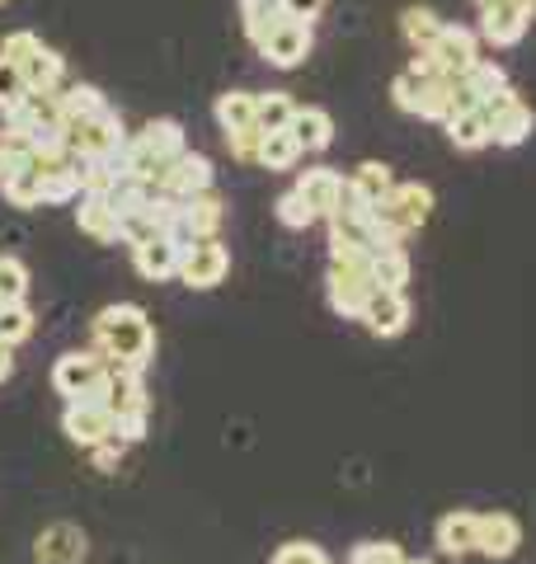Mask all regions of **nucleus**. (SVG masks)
<instances>
[{"label": "nucleus", "instance_id": "nucleus-43", "mask_svg": "<svg viewBox=\"0 0 536 564\" xmlns=\"http://www.w3.org/2000/svg\"><path fill=\"white\" fill-rule=\"evenodd\" d=\"M274 14H282V0H240V20H274Z\"/></svg>", "mask_w": 536, "mask_h": 564}, {"label": "nucleus", "instance_id": "nucleus-29", "mask_svg": "<svg viewBox=\"0 0 536 564\" xmlns=\"http://www.w3.org/2000/svg\"><path fill=\"white\" fill-rule=\"evenodd\" d=\"M62 95V118L66 122H85V118H99L104 109H109V99H104L95 85H66Z\"/></svg>", "mask_w": 536, "mask_h": 564}, {"label": "nucleus", "instance_id": "nucleus-4", "mask_svg": "<svg viewBox=\"0 0 536 564\" xmlns=\"http://www.w3.org/2000/svg\"><path fill=\"white\" fill-rule=\"evenodd\" d=\"M104 377H109V362L104 352H62L57 367H52V391L66 400H99L104 404Z\"/></svg>", "mask_w": 536, "mask_h": 564}, {"label": "nucleus", "instance_id": "nucleus-40", "mask_svg": "<svg viewBox=\"0 0 536 564\" xmlns=\"http://www.w3.org/2000/svg\"><path fill=\"white\" fill-rule=\"evenodd\" d=\"M274 564H334L315 541H282L274 551Z\"/></svg>", "mask_w": 536, "mask_h": 564}, {"label": "nucleus", "instance_id": "nucleus-28", "mask_svg": "<svg viewBox=\"0 0 536 564\" xmlns=\"http://www.w3.org/2000/svg\"><path fill=\"white\" fill-rule=\"evenodd\" d=\"M349 188H353L363 203H382L386 193L396 188V174H390V165H382V161H367V165H357V170H353Z\"/></svg>", "mask_w": 536, "mask_h": 564}, {"label": "nucleus", "instance_id": "nucleus-25", "mask_svg": "<svg viewBox=\"0 0 536 564\" xmlns=\"http://www.w3.org/2000/svg\"><path fill=\"white\" fill-rule=\"evenodd\" d=\"M292 137L301 141V151H325L334 141V118L325 109H297L292 113Z\"/></svg>", "mask_w": 536, "mask_h": 564}, {"label": "nucleus", "instance_id": "nucleus-22", "mask_svg": "<svg viewBox=\"0 0 536 564\" xmlns=\"http://www.w3.org/2000/svg\"><path fill=\"white\" fill-rule=\"evenodd\" d=\"M104 404L114 410V419L151 410L147 391H141V372H132V367H109V377H104Z\"/></svg>", "mask_w": 536, "mask_h": 564}, {"label": "nucleus", "instance_id": "nucleus-18", "mask_svg": "<svg viewBox=\"0 0 536 564\" xmlns=\"http://www.w3.org/2000/svg\"><path fill=\"white\" fill-rule=\"evenodd\" d=\"M344 188H349V180L339 170H330V165L301 170V180H297V193L315 207V217H334V207L344 203Z\"/></svg>", "mask_w": 536, "mask_h": 564}, {"label": "nucleus", "instance_id": "nucleus-1", "mask_svg": "<svg viewBox=\"0 0 536 564\" xmlns=\"http://www.w3.org/2000/svg\"><path fill=\"white\" fill-rule=\"evenodd\" d=\"M95 348L104 352L109 367H132V372H147L151 352H156V329L147 321V311L132 302L104 306L95 315Z\"/></svg>", "mask_w": 536, "mask_h": 564}, {"label": "nucleus", "instance_id": "nucleus-45", "mask_svg": "<svg viewBox=\"0 0 536 564\" xmlns=\"http://www.w3.org/2000/svg\"><path fill=\"white\" fill-rule=\"evenodd\" d=\"M10 372H14V344L0 339V381H6Z\"/></svg>", "mask_w": 536, "mask_h": 564}, {"label": "nucleus", "instance_id": "nucleus-33", "mask_svg": "<svg viewBox=\"0 0 536 564\" xmlns=\"http://www.w3.org/2000/svg\"><path fill=\"white\" fill-rule=\"evenodd\" d=\"M461 85H467V90H471L480 104H485L490 95H499V90H504V85H508V76H504V66H499V62H485V57H480V62L467 70V76H461Z\"/></svg>", "mask_w": 536, "mask_h": 564}, {"label": "nucleus", "instance_id": "nucleus-38", "mask_svg": "<svg viewBox=\"0 0 536 564\" xmlns=\"http://www.w3.org/2000/svg\"><path fill=\"white\" fill-rule=\"evenodd\" d=\"M405 551L396 541H357L349 551V564H400Z\"/></svg>", "mask_w": 536, "mask_h": 564}, {"label": "nucleus", "instance_id": "nucleus-48", "mask_svg": "<svg viewBox=\"0 0 536 564\" xmlns=\"http://www.w3.org/2000/svg\"><path fill=\"white\" fill-rule=\"evenodd\" d=\"M0 6H6V0H0Z\"/></svg>", "mask_w": 536, "mask_h": 564}, {"label": "nucleus", "instance_id": "nucleus-27", "mask_svg": "<svg viewBox=\"0 0 536 564\" xmlns=\"http://www.w3.org/2000/svg\"><path fill=\"white\" fill-rule=\"evenodd\" d=\"M297 161H301V141L292 137V128L259 137V165L264 170H292Z\"/></svg>", "mask_w": 536, "mask_h": 564}, {"label": "nucleus", "instance_id": "nucleus-2", "mask_svg": "<svg viewBox=\"0 0 536 564\" xmlns=\"http://www.w3.org/2000/svg\"><path fill=\"white\" fill-rule=\"evenodd\" d=\"M184 151H189L184 147V128H179L174 118H156L137 137H128V147H122V155H118V170L141 174V180L165 188V174Z\"/></svg>", "mask_w": 536, "mask_h": 564}, {"label": "nucleus", "instance_id": "nucleus-20", "mask_svg": "<svg viewBox=\"0 0 536 564\" xmlns=\"http://www.w3.org/2000/svg\"><path fill=\"white\" fill-rule=\"evenodd\" d=\"M212 180H217V170H212L207 155L184 151V155H179V161L170 165V174H165V193H170V198H193V193H207Z\"/></svg>", "mask_w": 536, "mask_h": 564}, {"label": "nucleus", "instance_id": "nucleus-47", "mask_svg": "<svg viewBox=\"0 0 536 564\" xmlns=\"http://www.w3.org/2000/svg\"><path fill=\"white\" fill-rule=\"evenodd\" d=\"M475 6H494V0H475Z\"/></svg>", "mask_w": 536, "mask_h": 564}, {"label": "nucleus", "instance_id": "nucleus-34", "mask_svg": "<svg viewBox=\"0 0 536 564\" xmlns=\"http://www.w3.org/2000/svg\"><path fill=\"white\" fill-rule=\"evenodd\" d=\"M29 296V269L14 254H0V306L24 302Z\"/></svg>", "mask_w": 536, "mask_h": 564}, {"label": "nucleus", "instance_id": "nucleus-17", "mask_svg": "<svg viewBox=\"0 0 536 564\" xmlns=\"http://www.w3.org/2000/svg\"><path fill=\"white\" fill-rule=\"evenodd\" d=\"M76 226L89 240H99V245H118L122 240V217H118V207L104 198V193H81Z\"/></svg>", "mask_w": 536, "mask_h": 564}, {"label": "nucleus", "instance_id": "nucleus-46", "mask_svg": "<svg viewBox=\"0 0 536 564\" xmlns=\"http://www.w3.org/2000/svg\"><path fill=\"white\" fill-rule=\"evenodd\" d=\"M400 564H428V560H400Z\"/></svg>", "mask_w": 536, "mask_h": 564}, {"label": "nucleus", "instance_id": "nucleus-35", "mask_svg": "<svg viewBox=\"0 0 536 564\" xmlns=\"http://www.w3.org/2000/svg\"><path fill=\"white\" fill-rule=\"evenodd\" d=\"M274 212H278V221L288 226V231H307L311 221H320V217H315V207H311L307 198H301L297 188H292V193H282V198L274 203Z\"/></svg>", "mask_w": 536, "mask_h": 564}, {"label": "nucleus", "instance_id": "nucleus-39", "mask_svg": "<svg viewBox=\"0 0 536 564\" xmlns=\"http://www.w3.org/2000/svg\"><path fill=\"white\" fill-rule=\"evenodd\" d=\"M29 95V85H24V70L14 66L10 57H0V113H10L14 104H20Z\"/></svg>", "mask_w": 536, "mask_h": 564}, {"label": "nucleus", "instance_id": "nucleus-26", "mask_svg": "<svg viewBox=\"0 0 536 564\" xmlns=\"http://www.w3.org/2000/svg\"><path fill=\"white\" fill-rule=\"evenodd\" d=\"M20 70H24V85H29V90H62V76H66L62 57H57V52H52L47 43L33 52V57H29Z\"/></svg>", "mask_w": 536, "mask_h": 564}, {"label": "nucleus", "instance_id": "nucleus-19", "mask_svg": "<svg viewBox=\"0 0 536 564\" xmlns=\"http://www.w3.org/2000/svg\"><path fill=\"white\" fill-rule=\"evenodd\" d=\"M523 545V522L513 513H480V555L485 560H513Z\"/></svg>", "mask_w": 536, "mask_h": 564}, {"label": "nucleus", "instance_id": "nucleus-13", "mask_svg": "<svg viewBox=\"0 0 536 564\" xmlns=\"http://www.w3.org/2000/svg\"><path fill=\"white\" fill-rule=\"evenodd\" d=\"M0 193H6L10 207H43V174L33 165V155L20 161H0Z\"/></svg>", "mask_w": 536, "mask_h": 564}, {"label": "nucleus", "instance_id": "nucleus-14", "mask_svg": "<svg viewBox=\"0 0 536 564\" xmlns=\"http://www.w3.org/2000/svg\"><path fill=\"white\" fill-rule=\"evenodd\" d=\"M179 259H184V245L170 240L165 231L151 236V240H141V245H132V263H137V273L147 278V282L179 278Z\"/></svg>", "mask_w": 536, "mask_h": 564}, {"label": "nucleus", "instance_id": "nucleus-9", "mask_svg": "<svg viewBox=\"0 0 536 564\" xmlns=\"http://www.w3.org/2000/svg\"><path fill=\"white\" fill-rule=\"evenodd\" d=\"M226 273H231V250L217 236L193 240L184 250V259H179V282L193 292H212L217 282H226Z\"/></svg>", "mask_w": 536, "mask_h": 564}, {"label": "nucleus", "instance_id": "nucleus-30", "mask_svg": "<svg viewBox=\"0 0 536 564\" xmlns=\"http://www.w3.org/2000/svg\"><path fill=\"white\" fill-rule=\"evenodd\" d=\"M372 282H377V288H390V292H405V282H409V254H405V245L377 250V259H372Z\"/></svg>", "mask_w": 536, "mask_h": 564}, {"label": "nucleus", "instance_id": "nucleus-37", "mask_svg": "<svg viewBox=\"0 0 536 564\" xmlns=\"http://www.w3.org/2000/svg\"><path fill=\"white\" fill-rule=\"evenodd\" d=\"M33 334V311L24 302H10V306H0V339L6 344H20Z\"/></svg>", "mask_w": 536, "mask_h": 564}, {"label": "nucleus", "instance_id": "nucleus-12", "mask_svg": "<svg viewBox=\"0 0 536 564\" xmlns=\"http://www.w3.org/2000/svg\"><path fill=\"white\" fill-rule=\"evenodd\" d=\"M428 52H433V62L442 66L447 80H461L480 62V33L467 24H442L438 39L428 43Z\"/></svg>", "mask_w": 536, "mask_h": 564}, {"label": "nucleus", "instance_id": "nucleus-5", "mask_svg": "<svg viewBox=\"0 0 536 564\" xmlns=\"http://www.w3.org/2000/svg\"><path fill=\"white\" fill-rule=\"evenodd\" d=\"M122 147H128V132H122V118L114 109H104L99 118H85V122H66V151L71 155L118 161Z\"/></svg>", "mask_w": 536, "mask_h": 564}, {"label": "nucleus", "instance_id": "nucleus-11", "mask_svg": "<svg viewBox=\"0 0 536 564\" xmlns=\"http://www.w3.org/2000/svg\"><path fill=\"white\" fill-rule=\"evenodd\" d=\"M62 433L76 447H99V443H109V437L118 433V419H114L109 404H99V400H66Z\"/></svg>", "mask_w": 536, "mask_h": 564}, {"label": "nucleus", "instance_id": "nucleus-23", "mask_svg": "<svg viewBox=\"0 0 536 564\" xmlns=\"http://www.w3.org/2000/svg\"><path fill=\"white\" fill-rule=\"evenodd\" d=\"M447 137H452L457 151H485L490 147V118H485V109L447 113Z\"/></svg>", "mask_w": 536, "mask_h": 564}, {"label": "nucleus", "instance_id": "nucleus-42", "mask_svg": "<svg viewBox=\"0 0 536 564\" xmlns=\"http://www.w3.org/2000/svg\"><path fill=\"white\" fill-rule=\"evenodd\" d=\"M122 447H128V437H109V443H99V447H89V452H95V466L99 470H114L118 462H122Z\"/></svg>", "mask_w": 536, "mask_h": 564}, {"label": "nucleus", "instance_id": "nucleus-10", "mask_svg": "<svg viewBox=\"0 0 536 564\" xmlns=\"http://www.w3.org/2000/svg\"><path fill=\"white\" fill-rule=\"evenodd\" d=\"M372 292H377L372 269H363V263H330V306H334V315L363 321Z\"/></svg>", "mask_w": 536, "mask_h": 564}, {"label": "nucleus", "instance_id": "nucleus-6", "mask_svg": "<svg viewBox=\"0 0 536 564\" xmlns=\"http://www.w3.org/2000/svg\"><path fill=\"white\" fill-rule=\"evenodd\" d=\"M480 109H485V118H490V141L494 147H523V141L536 132V113L517 99V90H508V85L499 95H490Z\"/></svg>", "mask_w": 536, "mask_h": 564}, {"label": "nucleus", "instance_id": "nucleus-15", "mask_svg": "<svg viewBox=\"0 0 536 564\" xmlns=\"http://www.w3.org/2000/svg\"><path fill=\"white\" fill-rule=\"evenodd\" d=\"M85 551H89V541L81 527L52 522V527H43L39 545H33V560L39 564H85Z\"/></svg>", "mask_w": 536, "mask_h": 564}, {"label": "nucleus", "instance_id": "nucleus-31", "mask_svg": "<svg viewBox=\"0 0 536 564\" xmlns=\"http://www.w3.org/2000/svg\"><path fill=\"white\" fill-rule=\"evenodd\" d=\"M76 198H81V174H76V155H71V161L43 174V203H76Z\"/></svg>", "mask_w": 536, "mask_h": 564}, {"label": "nucleus", "instance_id": "nucleus-36", "mask_svg": "<svg viewBox=\"0 0 536 564\" xmlns=\"http://www.w3.org/2000/svg\"><path fill=\"white\" fill-rule=\"evenodd\" d=\"M405 39L409 43H415V47H428V43H433L438 39V29H442V20H438V14L433 10H424V6H415V10H405Z\"/></svg>", "mask_w": 536, "mask_h": 564}, {"label": "nucleus", "instance_id": "nucleus-24", "mask_svg": "<svg viewBox=\"0 0 536 564\" xmlns=\"http://www.w3.org/2000/svg\"><path fill=\"white\" fill-rule=\"evenodd\" d=\"M255 99L259 95H249V90H231L217 99V122H222V132L226 137H236V132H259V113H255Z\"/></svg>", "mask_w": 536, "mask_h": 564}, {"label": "nucleus", "instance_id": "nucleus-21", "mask_svg": "<svg viewBox=\"0 0 536 564\" xmlns=\"http://www.w3.org/2000/svg\"><path fill=\"white\" fill-rule=\"evenodd\" d=\"M438 551L442 555H475L480 551V513H467V508H457V513L438 518Z\"/></svg>", "mask_w": 536, "mask_h": 564}, {"label": "nucleus", "instance_id": "nucleus-41", "mask_svg": "<svg viewBox=\"0 0 536 564\" xmlns=\"http://www.w3.org/2000/svg\"><path fill=\"white\" fill-rule=\"evenodd\" d=\"M39 47H43V39H39V33H33V29H14L10 39H6V47H0V57H10L14 66H24V62H29Z\"/></svg>", "mask_w": 536, "mask_h": 564}, {"label": "nucleus", "instance_id": "nucleus-32", "mask_svg": "<svg viewBox=\"0 0 536 564\" xmlns=\"http://www.w3.org/2000/svg\"><path fill=\"white\" fill-rule=\"evenodd\" d=\"M255 113H259V132H282V128H292L297 104L282 90H268V95L255 99Z\"/></svg>", "mask_w": 536, "mask_h": 564}, {"label": "nucleus", "instance_id": "nucleus-16", "mask_svg": "<svg viewBox=\"0 0 536 564\" xmlns=\"http://www.w3.org/2000/svg\"><path fill=\"white\" fill-rule=\"evenodd\" d=\"M363 325L377 334V339H396V334H405V325H409V296L390 292V288H377L372 292V302H367V311H363Z\"/></svg>", "mask_w": 536, "mask_h": 564}, {"label": "nucleus", "instance_id": "nucleus-3", "mask_svg": "<svg viewBox=\"0 0 536 564\" xmlns=\"http://www.w3.org/2000/svg\"><path fill=\"white\" fill-rule=\"evenodd\" d=\"M452 90H457V80H428L419 70H400V76L390 80L396 109L428 118V122H447V113H452Z\"/></svg>", "mask_w": 536, "mask_h": 564}, {"label": "nucleus", "instance_id": "nucleus-8", "mask_svg": "<svg viewBox=\"0 0 536 564\" xmlns=\"http://www.w3.org/2000/svg\"><path fill=\"white\" fill-rule=\"evenodd\" d=\"M311 47H315V33L307 20H292V14H278V24L268 29V39L259 43V57L268 66H278V70H292L311 57Z\"/></svg>", "mask_w": 536, "mask_h": 564}, {"label": "nucleus", "instance_id": "nucleus-44", "mask_svg": "<svg viewBox=\"0 0 536 564\" xmlns=\"http://www.w3.org/2000/svg\"><path fill=\"white\" fill-rule=\"evenodd\" d=\"M325 10V0H282V14H292V20H315V14Z\"/></svg>", "mask_w": 536, "mask_h": 564}, {"label": "nucleus", "instance_id": "nucleus-7", "mask_svg": "<svg viewBox=\"0 0 536 564\" xmlns=\"http://www.w3.org/2000/svg\"><path fill=\"white\" fill-rule=\"evenodd\" d=\"M536 14V0H494V6H480V39L490 47H513L527 39Z\"/></svg>", "mask_w": 536, "mask_h": 564}]
</instances>
